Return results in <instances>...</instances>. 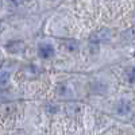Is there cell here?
Returning <instances> with one entry per match:
<instances>
[{
  "label": "cell",
  "instance_id": "cell-1",
  "mask_svg": "<svg viewBox=\"0 0 135 135\" xmlns=\"http://www.w3.org/2000/svg\"><path fill=\"white\" fill-rule=\"evenodd\" d=\"M53 54H54V49L51 45L45 43V45H41L39 46V55L42 58H50Z\"/></svg>",
  "mask_w": 135,
  "mask_h": 135
},
{
  "label": "cell",
  "instance_id": "cell-2",
  "mask_svg": "<svg viewBox=\"0 0 135 135\" xmlns=\"http://www.w3.org/2000/svg\"><path fill=\"white\" fill-rule=\"evenodd\" d=\"M108 39H109V32L107 30H101L97 34H95V35L91 37V42H95V43L104 42V41H108Z\"/></svg>",
  "mask_w": 135,
  "mask_h": 135
},
{
  "label": "cell",
  "instance_id": "cell-3",
  "mask_svg": "<svg viewBox=\"0 0 135 135\" xmlns=\"http://www.w3.org/2000/svg\"><path fill=\"white\" fill-rule=\"evenodd\" d=\"M130 109H131V103L127 101V100H123V101H120V103L118 104V112L122 114V115L128 114Z\"/></svg>",
  "mask_w": 135,
  "mask_h": 135
},
{
  "label": "cell",
  "instance_id": "cell-4",
  "mask_svg": "<svg viewBox=\"0 0 135 135\" xmlns=\"http://www.w3.org/2000/svg\"><path fill=\"white\" fill-rule=\"evenodd\" d=\"M8 80H9V73L7 70H0V86L7 85Z\"/></svg>",
  "mask_w": 135,
  "mask_h": 135
},
{
  "label": "cell",
  "instance_id": "cell-5",
  "mask_svg": "<svg viewBox=\"0 0 135 135\" xmlns=\"http://www.w3.org/2000/svg\"><path fill=\"white\" fill-rule=\"evenodd\" d=\"M127 78L131 83H135V69H131L127 72Z\"/></svg>",
  "mask_w": 135,
  "mask_h": 135
},
{
  "label": "cell",
  "instance_id": "cell-6",
  "mask_svg": "<svg viewBox=\"0 0 135 135\" xmlns=\"http://www.w3.org/2000/svg\"><path fill=\"white\" fill-rule=\"evenodd\" d=\"M66 45H68V46H69V47H68V49H69V50H76V47H77V43L76 42H66Z\"/></svg>",
  "mask_w": 135,
  "mask_h": 135
},
{
  "label": "cell",
  "instance_id": "cell-7",
  "mask_svg": "<svg viewBox=\"0 0 135 135\" xmlns=\"http://www.w3.org/2000/svg\"><path fill=\"white\" fill-rule=\"evenodd\" d=\"M11 2H12L14 4H20L22 2H23V0H11Z\"/></svg>",
  "mask_w": 135,
  "mask_h": 135
}]
</instances>
